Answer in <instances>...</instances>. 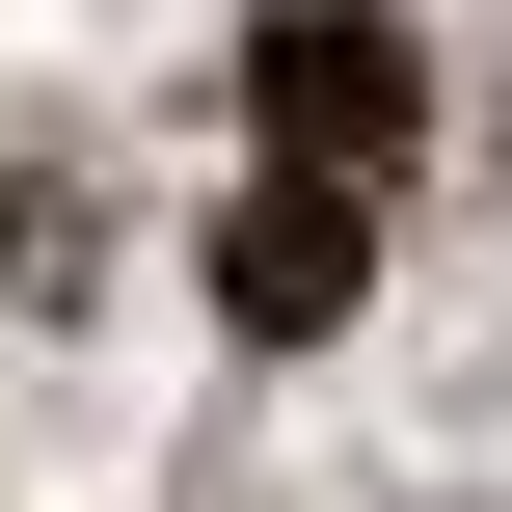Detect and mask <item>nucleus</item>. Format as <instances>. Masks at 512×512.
<instances>
[{
  "label": "nucleus",
  "instance_id": "f257e3e1",
  "mask_svg": "<svg viewBox=\"0 0 512 512\" xmlns=\"http://www.w3.org/2000/svg\"><path fill=\"white\" fill-rule=\"evenodd\" d=\"M243 108H270V162H324V189H378V162L432 135V54H405L378 0H270V27H243Z\"/></svg>",
  "mask_w": 512,
  "mask_h": 512
},
{
  "label": "nucleus",
  "instance_id": "7ed1b4c3",
  "mask_svg": "<svg viewBox=\"0 0 512 512\" xmlns=\"http://www.w3.org/2000/svg\"><path fill=\"white\" fill-rule=\"evenodd\" d=\"M54 270H81V189H54V162H0V297H54Z\"/></svg>",
  "mask_w": 512,
  "mask_h": 512
},
{
  "label": "nucleus",
  "instance_id": "f03ea898",
  "mask_svg": "<svg viewBox=\"0 0 512 512\" xmlns=\"http://www.w3.org/2000/svg\"><path fill=\"white\" fill-rule=\"evenodd\" d=\"M351 297H378V189H324V162H270V189L216 216V324H243V351H324Z\"/></svg>",
  "mask_w": 512,
  "mask_h": 512
}]
</instances>
